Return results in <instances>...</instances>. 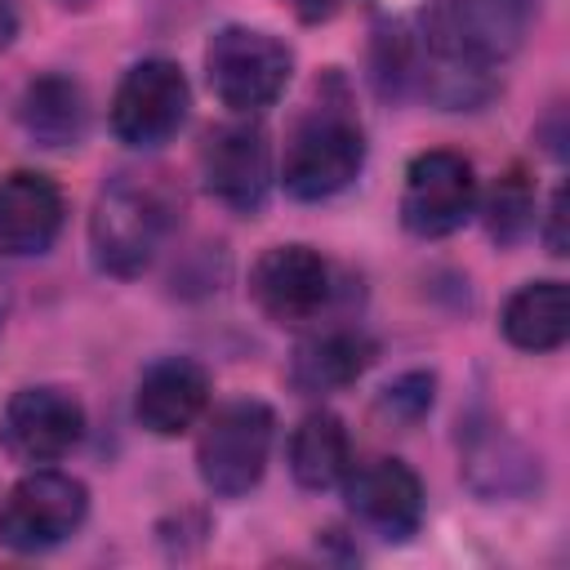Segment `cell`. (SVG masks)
I'll use <instances>...</instances> for the list:
<instances>
[{"mask_svg":"<svg viewBox=\"0 0 570 570\" xmlns=\"http://www.w3.org/2000/svg\"><path fill=\"white\" fill-rule=\"evenodd\" d=\"M174 223V200L156 178L116 174L89 214V249L107 276H138Z\"/></svg>","mask_w":570,"mask_h":570,"instance_id":"cell-1","label":"cell"},{"mask_svg":"<svg viewBox=\"0 0 570 570\" xmlns=\"http://www.w3.org/2000/svg\"><path fill=\"white\" fill-rule=\"evenodd\" d=\"M365 165V134L361 120L347 111V98H321L298 120L289 147H285V191L298 200H325L338 196Z\"/></svg>","mask_w":570,"mask_h":570,"instance_id":"cell-2","label":"cell"},{"mask_svg":"<svg viewBox=\"0 0 570 570\" xmlns=\"http://www.w3.org/2000/svg\"><path fill=\"white\" fill-rule=\"evenodd\" d=\"M272 436H276V419L263 401H232L214 410L196 445V468H200L205 490L218 499L249 494L263 481Z\"/></svg>","mask_w":570,"mask_h":570,"instance_id":"cell-3","label":"cell"},{"mask_svg":"<svg viewBox=\"0 0 570 570\" xmlns=\"http://www.w3.org/2000/svg\"><path fill=\"white\" fill-rule=\"evenodd\" d=\"M289 49L258 27H223L205 49V76L223 107L232 111H263L281 98L289 80Z\"/></svg>","mask_w":570,"mask_h":570,"instance_id":"cell-4","label":"cell"},{"mask_svg":"<svg viewBox=\"0 0 570 570\" xmlns=\"http://www.w3.org/2000/svg\"><path fill=\"white\" fill-rule=\"evenodd\" d=\"M89 512V490L53 468L27 472L0 503V543L13 552H45L80 530Z\"/></svg>","mask_w":570,"mask_h":570,"instance_id":"cell-5","label":"cell"},{"mask_svg":"<svg viewBox=\"0 0 570 570\" xmlns=\"http://www.w3.org/2000/svg\"><path fill=\"white\" fill-rule=\"evenodd\" d=\"M187 120V80L178 62L147 58L125 71L111 98V129L129 147H160Z\"/></svg>","mask_w":570,"mask_h":570,"instance_id":"cell-6","label":"cell"},{"mask_svg":"<svg viewBox=\"0 0 570 570\" xmlns=\"http://www.w3.org/2000/svg\"><path fill=\"white\" fill-rule=\"evenodd\" d=\"M472 205H476V174L459 151L432 147L410 160L401 187V223L414 236H450L454 227L468 223Z\"/></svg>","mask_w":570,"mask_h":570,"instance_id":"cell-7","label":"cell"},{"mask_svg":"<svg viewBox=\"0 0 570 570\" xmlns=\"http://www.w3.org/2000/svg\"><path fill=\"white\" fill-rule=\"evenodd\" d=\"M4 450L22 463H53L85 436V410L62 387H22L0 414Z\"/></svg>","mask_w":570,"mask_h":570,"instance_id":"cell-8","label":"cell"},{"mask_svg":"<svg viewBox=\"0 0 570 570\" xmlns=\"http://www.w3.org/2000/svg\"><path fill=\"white\" fill-rule=\"evenodd\" d=\"M249 294L267 321L303 325L330 298V263L312 245H272L249 272Z\"/></svg>","mask_w":570,"mask_h":570,"instance_id":"cell-9","label":"cell"},{"mask_svg":"<svg viewBox=\"0 0 570 570\" xmlns=\"http://www.w3.org/2000/svg\"><path fill=\"white\" fill-rule=\"evenodd\" d=\"M200 174L209 196L227 209H258L272 187V147L258 125H218L200 147Z\"/></svg>","mask_w":570,"mask_h":570,"instance_id":"cell-10","label":"cell"},{"mask_svg":"<svg viewBox=\"0 0 570 570\" xmlns=\"http://www.w3.org/2000/svg\"><path fill=\"white\" fill-rule=\"evenodd\" d=\"M347 508L383 539H410L423 521V485L401 459H365L347 468Z\"/></svg>","mask_w":570,"mask_h":570,"instance_id":"cell-11","label":"cell"},{"mask_svg":"<svg viewBox=\"0 0 570 570\" xmlns=\"http://www.w3.org/2000/svg\"><path fill=\"white\" fill-rule=\"evenodd\" d=\"M62 214L67 205L53 178L31 169L0 178V254L4 258L45 254L62 232Z\"/></svg>","mask_w":570,"mask_h":570,"instance_id":"cell-12","label":"cell"},{"mask_svg":"<svg viewBox=\"0 0 570 570\" xmlns=\"http://www.w3.org/2000/svg\"><path fill=\"white\" fill-rule=\"evenodd\" d=\"M209 405V374L187 356H165L142 370L134 414L151 436H178L187 432Z\"/></svg>","mask_w":570,"mask_h":570,"instance_id":"cell-13","label":"cell"},{"mask_svg":"<svg viewBox=\"0 0 570 570\" xmlns=\"http://www.w3.org/2000/svg\"><path fill=\"white\" fill-rule=\"evenodd\" d=\"M18 125L36 147H76L89 125L85 89L62 71L36 76L18 98Z\"/></svg>","mask_w":570,"mask_h":570,"instance_id":"cell-14","label":"cell"},{"mask_svg":"<svg viewBox=\"0 0 570 570\" xmlns=\"http://www.w3.org/2000/svg\"><path fill=\"white\" fill-rule=\"evenodd\" d=\"M503 338L521 352H552L570 338V289L561 281H530L503 303Z\"/></svg>","mask_w":570,"mask_h":570,"instance_id":"cell-15","label":"cell"},{"mask_svg":"<svg viewBox=\"0 0 570 570\" xmlns=\"http://www.w3.org/2000/svg\"><path fill=\"white\" fill-rule=\"evenodd\" d=\"M374 356V343L356 330H325V334H312L294 347V361H289V383L298 392H338L347 383H356L365 374Z\"/></svg>","mask_w":570,"mask_h":570,"instance_id":"cell-16","label":"cell"},{"mask_svg":"<svg viewBox=\"0 0 570 570\" xmlns=\"http://www.w3.org/2000/svg\"><path fill=\"white\" fill-rule=\"evenodd\" d=\"M352 468V441L338 414L316 410L289 436V472L303 490H330Z\"/></svg>","mask_w":570,"mask_h":570,"instance_id":"cell-17","label":"cell"},{"mask_svg":"<svg viewBox=\"0 0 570 570\" xmlns=\"http://www.w3.org/2000/svg\"><path fill=\"white\" fill-rule=\"evenodd\" d=\"M530 223H534V191H530L521 169H508L494 183L490 200H485V227H490L494 240L512 245V240H521L530 232Z\"/></svg>","mask_w":570,"mask_h":570,"instance_id":"cell-18","label":"cell"},{"mask_svg":"<svg viewBox=\"0 0 570 570\" xmlns=\"http://www.w3.org/2000/svg\"><path fill=\"white\" fill-rule=\"evenodd\" d=\"M432 396H436V379L428 370H410V374H401L396 383L383 387L374 414L383 423H392V428H414L432 410Z\"/></svg>","mask_w":570,"mask_h":570,"instance_id":"cell-19","label":"cell"},{"mask_svg":"<svg viewBox=\"0 0 570 570\" xmlns=\"http://www.w3.org/2000/svg\"><path fill=\"white\" fill-rule=\"evenodd\" d=\"M548 254H566V187H557L548 205Z\"/></svg>","mask_w":570,"mask_h":570,"instance_id":"cell-20","label":"cell"},{"mask_svg":"<svg viewBox=\"0 0 570 570\" xmlns=\"http://www.w3.org/2000/svg\"><path fill=\"white\" fill-rule=\"evenodd\" d=\"M285 4H289V13L303 18V22H325V18L338 13L343 0H285Z\"/></svg>","mask_w":570,"mask_h":570,"instance_id":"cell-21","label":"cell"},{"mask_svg":"<svg viewBox=\"0 0 570 570\" xmlns=\"http://www.w3.org/2000/svg\"><path fill=\"white\" fill-rule=\"evenodd\" d=\"M13 27H18V13H13V0H0V49L13 40Z\"/></svg>","mask_w":570,"mask_h":570,"instance_id":"cell-22","label":"cell"},{"mask_svg":"<svg viewBox=\"0 0 570 570\" xmlns=\"http://www.w3.org/2000/svg\"><path fill=\"white\" fill-rule=\"evenodd\" d=\"M62 4H85V0H62Z\"/></svg>","mask_w":570,"mask_h":570,"instance_id":"cell-23","label":"cell"},{"mask_svg":"<svg viewBox=\"0 0 570 570\" xmlns=\"http://www.w3.org/2000/svg\"><path fill=\"white\" fill-rule=\"evenodd\" d=\"M0 312H4V298H0Z\"/></svg>","mask_w":570,"mask_h":570,"instance_id":"cell-24","label":"cell"}]
</instances>
